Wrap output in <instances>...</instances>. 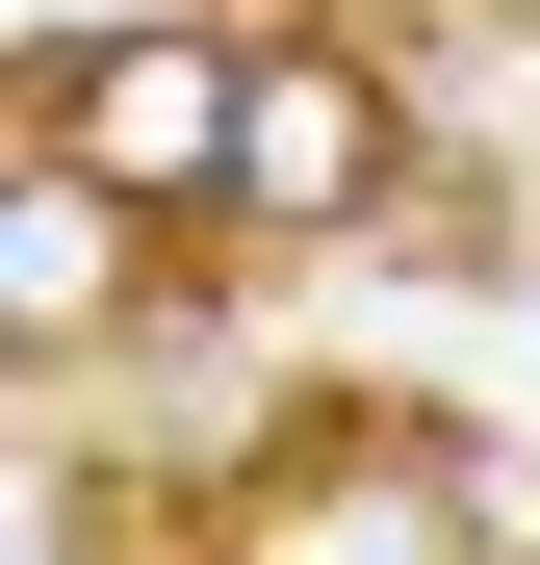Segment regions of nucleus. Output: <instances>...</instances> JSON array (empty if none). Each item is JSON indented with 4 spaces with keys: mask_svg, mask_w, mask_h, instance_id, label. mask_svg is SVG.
Masks as SVG:
<instances>
[{
    "mask_svg": "<svg viewBox=\"0 0 540 565\" xmlns=\"http://www.w3.org/2000/svg\"><path fill=\"white\" fill-rule=\"evenodd\" d=\"M437 514H464V565H540V462H515V437H464V462H437Z\"/></svg>",
    "mask_w": 540,
    "mask_h": 565,
    "instance_id": "nucleus-4",
    "label": "nucleus"
},
{
    "mask_svg": "<svg viewBox=\"0 0 540 565\" xmlns=\"http://www.w3.org/2000/svg\"><path fill=\"white\" fill-rule=\"evenodd\" d=\"M104 282H129V206H104V180H52V154H27V206H0V309H27V334H77Z\"/></svg>",
    "mask_w": 540,
    "mask_h": 565,
    "instance_id": "nucleus-3",
    "label": "nucleus"
},
{
    "mask_svg": "<svg viewBox=\"0 0 540 565\" xmlns=\"http://www.w3.org/2000/svg\"><path fill=\"white\" fill-rule=\"evenodd\" d=\"M232 206H257V232H412V104H387L360 52H257Z\"/></svg>",
    "mask_w": 540,
    "mask_h": 565,
    "instance_id": "nucleus-2",
    "label": "nucleus"
},
{
    "mask_svg": "<svg viewBox=\"0 0 540 565\" xmlns=\"http://www.w3.org/2000/svg\"><path fill=\"white\" fill-rule=\"evenodd\" d=\"M27 129H52V180H104V206H232L257 52H232V26H104V52L27 77Z\"/></svg>",
    "mask_w": 540,
    "mask_h": 565,
    "instance_id": "nucleus-1",
    "label": "nucleus"
}]
</instances>
